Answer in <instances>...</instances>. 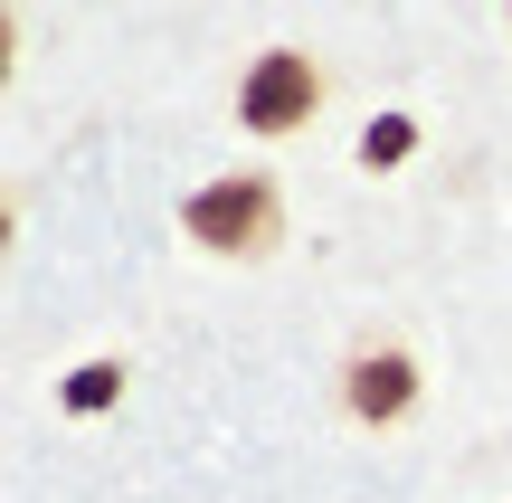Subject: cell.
<instances>
[{
	"label": "cell",
	"instance_id": "cell-2",
	"mask_svg": "<svg viewBox=\"0 0 512 503\" xmlns=\"http://www.w3.org/2000/svg\"><path fill=\"white\" fill-rule=\"evenodd\" d=\"M332 399H342L351 428H408L418 399H427V371H418V352L399 333H361L342 352V371H332Z\"/></svg>",
	"mask_w": 512,
	"mask_h": 503
},
{
	"label": "cell",
	"instance_id": "cell-3",
	"mask_svg": "<svg viewBox=\"0 0 512 503\" xmlns=\"http://www.w3.org/2000/svg\"><path fill=\"white\" fill-rule=\"evenodd\" d=\"M323 95H332V76L313 48H256L247 76H238V124L256 143H285V133H304L323 114Z\"/></svg>",
	"mask_w": 512,
	"mask_h": 503
},
{
	"label": "cell",
	"instance_id": "cell-1",
	"mask_svg": "<svg viewBox=\"0 0 512 503\" xmlns=\"http://www.w3.org/2000/svg\"><path fill=\"white\" fill-rule=\"evenodd\" d=\"M181 238L200 257H228V266H256L285 247V190L275 171H228V181H200L181 200Z\"/></svg>",
	"mask_w": 512,
	"mask_h": 503
},
{
	"label": "cell",
	"instance_id": "cell-5",
	"mask_svg": "<svg viewBox=\"0 0 512 503\" xmlns=\"http://www.w3.org/2000/svg\"><path fill=\"white\" fill-rule=\"evenodd\" d=\"M408 143H418V124H408V114H380V124L361 133V162L389 171V162H408Z\"/></svg>",
	"mask_w": 512,
	"mask_h": 503
},
{
	"label": "cell",
	"instance_id": "cell-4",
	"mask_svg": "<svg viewBox=\"0 0 512 503\" xmlns=\"http://www.w3.org/2000/svg\"><path fill=\"white\" fill-rule=\"evenodd\" d=\"M57 399H67V409H114V399H124V361H86Z\"/></svg>",
	"mask_w": 512,
	"mask_h": 503
}]
</instances>
